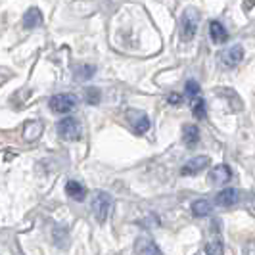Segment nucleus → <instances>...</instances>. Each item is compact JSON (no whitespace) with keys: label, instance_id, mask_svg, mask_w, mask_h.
I'll use <instances>...</instances> for the list:
<instances>
[{"label":"nucleus","instance_id":"5","mask_svg":"<svg viewBox=\"0 0 255 255\" xmlns=\"http://www.w3.org/2000/svg\"><path fill=\"white\" fill-rule=\"evenodd\" d=\"M207 167H209V157H207V155H198V157L188 159V161L182 165L180 175H182V177H194V175L202 173Z\"/></svg>","mask_w":255,"mask_h":255},{"label":"nucleus","instance_id":"1","mask_svg":"<svg viewBox=\"0 0 255 255\" xmlns=\"http://www.w3.org/2000/svg\"><path fill=\"white\" fill-rule=\"evenodd\" d=\"M112 207H114V200L110 194L106 192H96L92 196V202H90V209H92V215L98 223H106L110 213H112Z\"/></svg>","mask_w":255,"mask_h":255},{"label":"nucleus","instance_id":"10","mask_svg":"<svg viewBox=\"0 0 255 255\" xmlns=\"http://www.w3.org/2000/svg\"><path fill=\"white\" fill-rule=\"evenodd\" d=\"M209 37L215 44H223V42L229 40V31L225 29V25L221 21L213 19V21H209Z\"/></svg>","mask_w":255,"mask_h":255},{"label":"nucleus","instance_id":"8","mask_svg":"<svg viewBox=\"0 0 255 255\" xmlns=\"http://www.w3.org/2000/svg\"><path fill=\"white\" fill-rule=\"evenodd\" d=\"M128 121H130V125L132 128L138 132V134H144L148 128H150V119H148V115L142 114V112H134V110H130L127 114Z\"/></svg>","mask_w":255,"mask_h":255},{"label":"nucleus","instance_id":"13","mask_svg":"<svg viewBox=\"0 0 255 255\" xmlns=\"http://www.w3.org/2000/svg\"><path fill=\"white\" fill-rule=\"evenodd\" d=\"M42 25V13L38 8H29L23 15V27L25 29H35V27Z\"/></svg>","mask_w":255,"mask_h":255},{"label":"nucleus","instance_id":"12","mask_svg":"<svg viewBox=\"0 0 255 255\" xmlns=\"http://www.w3.org/2000/svg\"><path fill=\"white\" fill-rule=\"evenodd\" d=\"M182 142L186 144V148H194L200 142V130L196 125H184L182 127Z\"/></svg>","mask_w":255,"mask_h":255},{"label":"nucleus","instance_id":"20","mask_svg":"<svg viewBox=\"0 0 255 255\" xmlns=\"http://www.w3.org/2000/svg\"><path fill=\"white\" fill-rule=\"evenodd\" d=\"M94 67L92 65H81V67H77V75L79 79H90V75H94Z\"/></svg>","mask_w":255,"mask_h":255},{"label":"nucleus","instance_id":"7","mask_svg":"<svg viewBox=\"0 0 255 255\" xmlns=\"http://www.w3.org/2000/svg\"><path fill=\"white\" fill-rule=\"evenodd\" d=\"M244 60V48L240 44H234L221 54V62L227 65V67H234Z\"/></svg>","mask_w":255,"mask_h":255},{"label":"nucleus","instance_id":"19","mask_svg":"<svg viewBox=\"0 0 255 255\" xmlns=\"http://www.w3.org/2000/svg\"><path fill=\"white\" fill-rule=\"evenodd\" d=\"M184 92H186L188 98H198L200 96V85L196 81H188L186 87H184Z\"/></svg>","mask_w":255,"mask_h":255},{"label":"nucleus","instance_id":"4","mask_svg":"<svg viewBox=\"0 0 255 255\" xmlns=\"http://www.w3.org/2000/svg\"><path fill=\"white\" fill-rule=\"evenodd\" d=\"M58 134L64 140H79L81 138V125L73 117H65L58 123Z\"/></svg>","mask_w":255,"mask_h":255},{"label":"nucleus","instance_id":"3","mask_svg":"<svg viewBox=\"0 0 255 255\" xmlns=\"http://www.w3.org/2000/svg\"><path fill=\"white\" fill-rule=\"evenodd\" d=\"M50 110L54 114H69L77 106V96L73 94H56L50 98Z\"/></svg>","mask_w":255,"mask_h":255},{"label":"nucleus","instance_id":"22","mask_svg":"<svg viewBox=\"0 0 255 255\" xmlns=\"http://www.w3.org/2000/svg\"><path fill=\"white\" fill-rule=\"evenodd\" d=\"M244 255H255V242H248L244 246Z\"/></svg>","mask_w":255,"mask_h":255},{"label":"nucleus","instance_id":"16","mask_svg":"<svg viewBox=\"0 0 255 255\" xmlns=\"http://www.w3.org/2000/svg\"><path fill=\"white\" fill-rule=\"evenodd\" d=\"M205 255H225V246L219 238H213L205 244Z\"/></svg>","mask_w":255,"mask_h":255},{"label":"nucleus","instance_id":"2","mask_svg":"<svg viewBox=\"0 0 255 255\" xmlns=\"http://www.w3.org/2000/svg\"><path fill=\"white\" fill-rule=\"evenodd\" d=\"M198 23H200V17L198 12L194 8H188L186 12L182 13V21H180V38L184 42H188L194 38L196 31H198Z\"/></svg>","mask_w":255,"mask_h":255},{"label":"nucleus","instance_id":"23","mask_svg":"<svg viewBox=\"0 0 255 255\" xmlns=\"http://www.w3.org/2000/svg\"><path fill=\"white\" fill-rule=\"evenodd\" d=\"M167 100H169V102H171V104H179L180 100H182V98H180L179 94H171V96H169Z\"/></svg>","mask_w":255,"mask_h":255},{"label":"nucleus","instance_id":"15","mask_svg":"<svg viewBox=\"0 0 255 255\" xmlns=\"http://www.w3.org/2000/svg\"><path fill=\"white\" fill-rule=\"evenodd\" d=\"M211 213V204L207 200H196L192 204V215L194 217H207Z\"/></svg>","mask_w":255,"mask_h":255},{"label":"nucleus","instance_id":"9","mask_svg":"<svg viewBox=\"0 0 255 255\" xmlns=\"http://www.w3.org/2000/svg\"><path fill=\"white\" fill-rule=\"evenodd\" d=\"M134 250H136V255H163L161 250L157 248V244L153 242V240H150L148 236H140L136 240Z\"/></svg>","mask_w":255,"mask_h":255},{"label":"nucleus","instance_id":"21","mask_svg":"<svg viewBox=\"0 0 255 255\" xmlns=\"http://www.w3.org/2000/svg\"><path fill=\"white\" fill-rule=\"evenodd\" d=\"M85 96H87V102L89 104L100 102V90L98 89H87L85 90Z\"/></svg>","mask_w":255,"mask_h":255},{"label":"nucleus","instance_id":"6","mask_svg":"<svg viewBox=\"0 0 255 255\" xmlns=\"http://www.w3.org/2000/svg\"><path fill=\"white\" fill-rule=\"evenodd\" d=\"M230 179H232V171H230V167L225 165V163L215 165L209 171V182H211V184L223 186V184H227Z\"/></svg>","mask_w":255,"mask_h":255},{"label":"nucleus","instance_id":"17","mask_svg":"<svg viewBox=\"0 0 255 255\" xmlns=\"http://www.w3.org/2000/svg\"><path fill=\"white\" fill-rule=\"evenodd\" d=\"M40 132H42V125L38 123V121H29L25 125V138L27 140H35L40 136Z\"/></svg>","mask_w":255,"mask_h":255},{"label":"nucleus","instance_id":"14","mask_svg":"<svg viewBox=\"0 0 255 255\" xmlns=\"http://www.w3.org/2000/svg\"><path fill=\"white\" fill-rule=\"evenodd\" d=\"M65 192H67V196H69V198H73L75 202H83V200H85V196H87L85 186H83L81 182H77V180H69V182L65 184Z\"/></svg>","mask_w":255,"mask_h":255},{"label":"nucleus","instance_id":"18","mask_svg":"<svg viewBox=\"0 0 255 255\" xmlns=\"http://www.w3.org/2000/svg\"><path fill=\"white\" fill-rule=\"evenodd\" d=\"M192 114L194 117H198V119H204L205 117V102L204 98H194V104H192Z\"/></svg>","mask_w":255,"mask_h":255},{"label":"nucleus","instance_id":"11","mask_svg":"<svg viewBox=\"0 0 255 255\" xmlns=\"http://www.w3.org/2000/svg\"><path fill=\"white\" fill-rule=\"evenodd\" d=\"M238 198H240V194L236 188H225L215 196V204L221 205V207H230V205L238 202Z\"/></svg>","mask_w":255,"mask_h":255}]
</instances>
